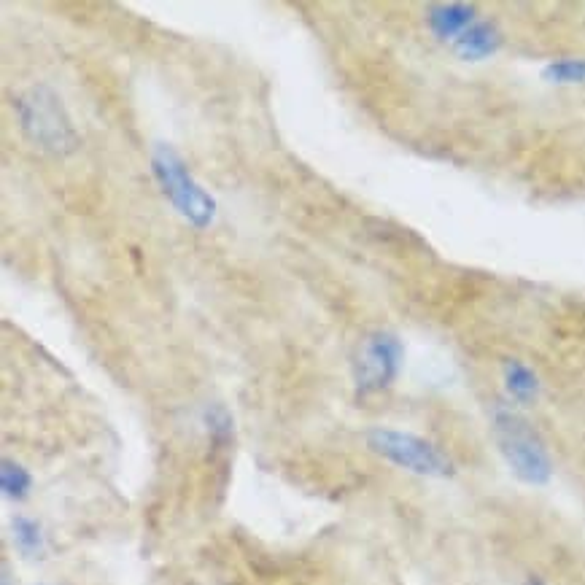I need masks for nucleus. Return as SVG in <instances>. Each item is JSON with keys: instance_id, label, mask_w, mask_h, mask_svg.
I'll return each mask as SVG.
<instances>
[{"instance_id": "nucleus-5", "label": "nucleus", "mask_w": 585, "mask_h": 585, "mask_svg": "<svg viewBox=\"0 0 585 585\" xmlns=\"http://www.w3.org/2000/svg\"><path fill=\"white\" fill-rule=\"evenodd\" d=\"M402 356H405V348L394 332L381 329V332L364 337L354 362L356 394L370 397V394L391 389V383L397 381L399 370H402Z\"/></svg>"}, {"instance_id": "nucleus-3", "label": "nucleus", "mask_w": 585, "mask_h": 585, "mask_svg": "<svg viewBox=\"0 0 585 585\" xmlns=\"http://www.w3.org/2000/svg\"><path fill=\"white\" fill-rule=\"evenodd\" d=\"M17 116L27 141L49 154H71L79 146V135L73 130L71 116L52 89L33 87L17 100Z\"/></svg>"}, {"instance_id": "nucleus-9", "label": "nucleus", "mask_w": 585, "mask_h": 585, "mask_svg": "<svg viewBox=\"0 0 585 585\" xmlns=\"http://www.w3.org/2000/svg\"><path fill=\"white\" fill-rule=\"evenodd\" d=\"M11 540H14V545H17V550L25 559H41L44 556V529H41V523L27 518V515H14V521H11Z\"/></svg>"}, {"instance_id": "nucleus-6", "label": "nucleus", "mask_w": 585, "mask_h": 585, "mask_svg": "<svg viewBox=\"0 0 585 585\" xmlns=\"http://www.w3.org/2000/svg\"><path fill=\"white\" fill-rule=\"evenodd\" d=\"M451 46L459 60L480 63V60H486V57L499 52V46H502V33H499V27L494 25V22L478 19V22L472 27H467Z\"/></svg>"}, {"instance_id": "nucleus-7", "label": "nucleus", "mask_w": 585, "mask_h": 585, "mask_svg": "<svg viewBox=\"0 0 585 585\" xmlns=\"http://www.w3.org/2000/svg\"><path fill=\"white\" fill-rule=\"evenodd\" d=\"M478 22L475 6L470 3H437L426 9V25L440 41H456V38Z\"/></svg>"}, {"instance_id": "nucleus-12", "label": "nucleus", "mask_w": 585, "mask_h": 585, "mask_svg": "<svg viewBox=\"0 0 585 585\" xmlns=\"http://www.w3.org/2000/svg\"><path fill=\"white\" fill-rule=\"evenodd\" d=\"M205 426H208V435L213 443H227L232 432V418L222 405H213L205 410Z\"/></svg>"}, {"instance_id": "nucleus-10", "label": "nucleus", "mask_w": 585, "mask_h": 585, "mask_svg": "<svg viewBox=\"0 0 585 585\" xmlns=\"http://www.w3.org/2000/svg\"><path fill=\"white\" fill-rule=\"evenodd\" d=\"M0 488H3V494L14 502L19 499H25L30 494V488H33V478H30V472L17 464V461L3 459L0 464Z\"/></svg>"}, {"instance_id": "nucleus-8", "label": "nucleus", "mask_w": 585, "mask_h": 585, "mask_svg": "<svg viewBox=\"0 0 585 585\" xmlns=\"http://www.w3.org/2000/svg\"><path fill=\"white\" fill-rule=\"evenodd\" d=\"M502 381H505L507 397L518 405H532L534 399L540 397V378L521 359H505L502 362Z\"/></svg>"}, {"instance_id": "nucleus-1", "label": "nucleus", "mask_w": 585, "mask_h": 585, "mask_svg": "<svg viewBox=\"0 0 585 585\" xmlns=\"http://www.w3.org/2000/svg\"><path fill=\"white\" fill-rule=\"evenodd\" d=\"M494 440L515 478L526 486L542 488L553 480V459L540 432L510 405H497L491 413Z\"/></svg>"}, {"instance_id": "nucleus-2", "label": "nucleus", "mask_w": 585, "mask_h": 585, "mask_svg": "<svg viewBox=\"0 0 585 585\" xmlns=\"http://www.w3.org/2000/svg\"><path fill=\"white\" fill-rule=\"evenodd\" d=\"M151 170L160 184L162 195L168 197L184 219L197 230L211 227L216 219V200L197 184L192 173L187 170L181 154L168 143H157L151 151Z\"/></svg>"}, {"instance_id": "nucleus-11", "label": "nucleus", "mask_w": 585, "mask_h": 585, "mask_svg": "<svg viewBox=\"0 0 585 585\" xmlns=\"http://www.w3.org/2000/svg\"><path fill=\"white\" fill-rule=\"evenodd\" d=\"M545 81L550 84H585V57H564L542 71Z\"/></svg>"}, {"instance_id": "nucleus-4", "label": "nucleus", "mask_w": 585, "mask_h": 585, "mask_svg": "<svg viewBox=\"0 0 585 585\" xmlns=\"http://www.w3.org/2000/svg\"><path fill=\"white\" fill-rule=\"evenodd\" d=\"M367 445L381 459H386L399 470L410 472V475H418V478L443 480L453 478V472H456L451 456L443 448H437L432 440L413 435V432L378 426V429L367 432Z\"/></svg>"}, {"instance_id": "nucleus-13", "label": "nucleus", "mask_w": 585, "mask_h": 585, "mask_svg": "<svg viewBox=\"0 0 585 585\" xmlns=\"http://www.w3.org/2000/svg\"><path fill=\"white\" fill-rule=\"evenodd\" d=\"M523 585H548V583L540 580V577H529V580H523Z\"/></svg>"}]
</instances>
